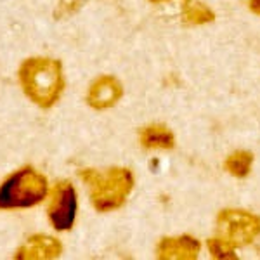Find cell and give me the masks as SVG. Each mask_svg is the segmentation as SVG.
I'll list each match as a JSON object with an SVG mask.
<instances>
[{
    "label": "cell",
    "mask_w": 260,
    "mask_h": 260,
    "mask_svg": "<svg viewBox=\"0 0 260 260\" xmlns=\"http://www.w3.org/2000/svg\"><path fill=\"white\" fill-rule=\"evenodd\" d=\"M207 246H208L210 255L215 260H238L236 248H234V246H231L225 240H222L220 236L210 238L208 243H207Z\"/></svg>",
    "instance_id": "obj_12"
},
{
    "label": "cell",
    "mask_w": 260,
    "mask_h": 260,
    "mask_svg": "<svg viewBox=\"0 0 260 260\" xmlns=\"http://www.w3.org/2000/svg\"><path fill=\"white\" fill-rule=\"evenodd\" d=\"M248 9L253 12V14L260 16V0H248Z\"/></svg>",
    "instance_id": "obj_13"
},
{
    "label": "cell",
    "mask_w": 260,
    "mask_h": 260,
    "mask_svg": "<svg viewBox=\"0 0 260 260\" xmlns=\"http://www.w3.org/2000/svg\"><path fill=\"white\" fill-rule=\"evenodd\" d=\"M200 241L189 234L161 238L156 246V257L160 260H196L200 253Z\"/></svg>",
    "instance_id": "obj_6"
},
{
    "label": "cell",
    "mask_w": 260,
    "mask_h": 260,
    "mask_svg": "<svg viewBox=\"0 0 260 260\" xmlns=\"http://www.w3.org/2000/svg\"><path fill=\"white\" fill-rule=\"evenodd\" d=\"M217 233L234 248L250 245L260 234V217L241 208H224L217 215Z\"/></svg>",
    "instance_id": "obj_4"
},
{
    "label": "cell",
    "mask_w": 260,
    "mask_h": 260,
    "mask_svg": "<svg viewBox=\"0 0 260 260\" xmlns=\"http://www.w3.org/2000/svg\"><path fill=\"white\" fill-rule=\"evenodd\" d=\"M47 194V179L31 167L16 170L0 184V210L30 208Z\"/></svg>",
    "instance_id": "obj_3"
},
{
    "label": "cell",
    "mask_w": 260,
    "mask_h": 260,
    "mask_svg": "<svg viewBox=\"0 0 260 260\" xmlns=\"http://www.w3.org/2000/svg\"><path fill=\"white\" fill-rule=\"evenodd\" d=\"M251 165H253V154L250 151H243V149L231 153L228 160H225V170L236 179L248 177Z\"/></svg>",
    "instance_id": "obj_11"
},
{
    "label": "cell",
    "mask_w": 260,
    "mask_h": 260,
    "mask_svg": "<svg viewBox=\"0 0 260 260\" xmlns=\"http://www.w3.org/2000/svg\"><path fill=\"white\" fill-rule=\"evenodd\" d=\"M141 144L146 149H172L175 146V137L167 125L153 123L141 130Z\"/></svg>",
    "instance_id": "obj_9"
},
{
    "label": "cell",
    "mask_w": 260,
    "mask_h": 260,
    "mask_svg": "<svg viewBox=\"0 0 260 260\" xmlns=\"http://www.w3.org/2000/svg\"><path fill=\"white\" fill-rule=\"evenodd\" d=\"M78 200L75 187L68 180H61L54 186L50 203L47 208V215L50 224L57 231H68L73 228L75 217H77Z\"/></svg>",
    "instance_id": "obj_5"
},
{
    "label": "cell",
    "mask_w": 260,
    "mask_h": 260,
    "mask_svg": "<svg viewBox=\"0 0 260 260\" xmlns=\"http://www.w3.org/2000/svg\"><path fill=\"white\" fill-rule=\"evenodd\" d=\"M80 177L89 186L90 203L98 212L120 208L134 189V174L123 167H113L106 172L94 169L80 170Z\"/></svg>",
    "instance_id": "obj_2"
},
{
    "label": "cell",
    "mask_w": 260,
    "mask_h": 260,
    "mask_svg": "<svg viewBox=\"0 0 260 260\" xmlns=\"http://www.w3.org/2000/svg\"><path fill=\"white\" fill-rule=\"evenodd\" d=\"M121 95H123L121 83L111 75H103L92 82L89 94H87V103L94 110H108L118 103Z\"/></svg>",
    "instance_id": "obj_7"
},
{
    "label": "cell",
    "mask_w": 260,
    "mask_h": 260,
    "mask_svg": "<svg viewBox=\"0 0 260 260\" xmlns=\"http://www.w3.org/2000/svg\"><path fill=\"white\" fill-rule=\"evenodd\" d=\"M62 251V245L56 238L37 234L28 238L16 251L14 258L18 260H49L57 258Z\"/></svg>",
    "instance_id": "obj_8"
},
{
    "label": "cell",
    "mask_w": 260,
    "mask_h": 260,
    "mask_svg": "<svg viewBox=\"0 0 260 260\" xmlns=\"http://www.w3.org/2000/svg\"><path fill=\"white\" fill-rule=\"evenodd\" d=\"M182 19L189 26H201L215 21V12L208 9L205 4L198 0H184L182 4Z\"/></svg>",
    "instance_id": "obj_10"
},
{
    "label": "cell",
    "mask_w": 260,
    "mask_h": 260,
    "mask_svg": "<svg viewBox=\"0 0 260 260\" xmlns=\"http://www.w3.org/2000/svg\"><path fill=\"white\" fill-rule=\"evenodd\" d=\"M151 2H154V4H158V2H167V0H151Z\"/></svg>",
    "instance_id": "obj_14"
},
{
    "label": "cell",
    "mask_w": 260,
    "mask_h": 260,
    "mask_svg": "<svg viewBox=\"0 0 260 260\" xmlns=\"http://www.w3.org/2000/svg\"><path fill=\"white\" fill-rule=\"evenodd\" d=\"M19 82L24 94L44 110L54 106L64 90L62 66L52 57H30L23 61Z\"/></svg>",
    "instance_id": "obj_1"
}]
</instances>
